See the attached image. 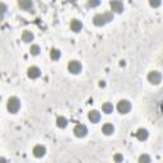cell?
I'll return each mask as SVG.
<instances>
[{"label":"cell","mask_w":163,"mask_h":163,"mask_svg":"<svg viewBox=\"0 0 163 163\" xmlns=\"http://www.w3.org/2000/svg\"><path fill=\"white\" fill-rule=\"evenodd\" d=\"M112 19H114V13L112 12H105V13H102V14L94 16L93 24L97 26V27H101V26H105L108 22H111Z\"/></svg>","instance_id":"6da1fadb"},{"label":"cell","mask_w":163,"mask_h":163,"mask_svg":"<svg viewBox=\"0 0 163 163\" xmlns=\"http://www.w3.org/2000/svg\"><path fill=\"white\" fill-rule=\"evenodd\" d=\"M7 108L10 114H17L21 108V101L17 97H10L7 103Z\"/></svg>","instance_id":"7a4b0ae2"},{"label":"cell","mask_w":163,"mask_h":163,"mask_svg":"<svg viewBox=\"0 0 163 163\" xmlns=\"http://www.w3.org/2000/svg\"><path fill=\"white\" fill-rule=\"evenodd\" d=\"M161 80H162V75H161V73H159V72L153 70V72H151V73L148 74V82H149L151 84L157 86V84H159V83H161Z\"/></svg>","instance_id":"3957f363"},{"label":"cell","mask_w":163,"mask_h":163,"mask_svg":"<svg viewBox=\"0 0 163 163\" xmlns=\"http://www.w3.org/2000/svg\"><path fill=\"white\" fill-rule=\"evenodd\" d=\"M130 110H131V105H130L129 101L121 100V101L117 103V111H119L120 114H128Z\"/></svg>","instance_id":"277c9868"},{"label":"cell","mask_w":163,"mask_h":163,"mask_svg":"<svg viewBox=\"0 0 163 163\" xmlns=\"http://www.w3.org/2000/svg\"><path fill=\"white\" fill-rule=\"evenodd\" d=\"M68 69H69V72L72 74H79L82 72V64L77 60H72L69 63V65H68Z\"/></svg>","instance_id":"5b68a950"},{"label":"cell","mask_w":163,"mask_h":163,"mask_svg":"<svg viewBox=\"0 0 163 163\" xmlns=\"http://www.w3.org/2000/svg\"><path fill=\"white\" fill-rule=\"evenodd\" d=\"M87 133H88V129H87V126L83 125V124H78V125L74 128V134H75V137H78V138L86 137Z\"/></svg>","instance_id":"8992f818"},{"label":"cell","mask_w":163,"mask_h":163,"mask_svg":"<svg viewBox=\"0 0 163 163\" xmlns=\"http://www.w3.org/2000/svg\"><path fill=\"white\" fill-rule=\"evenodd\" d=\"M110 5H111L112 12L121 13L122 10H124V4H122V2H120V0H111Z\"/></svg>","instance_id":"52a82bcc"},{"label":"cell","mask_w":163,"mask_h":163,"mask_svg":"<svg viewBox=\"0 0 163 163\" xmlns=\"http://www.w3.org/2000/svg\"><path fill=\"white\" fill-rule=\"evenodd\" d=\"M27 74L31 79H37L40 75H41V70L38 69L37 66H31L28 70H27Z\"/></svg>","instance_id":"ba28073f"},{"label":"cell","mask_w":163,"mask_h":163,"mask_svg":"<svg viewBox=\"0 0 163 163\" xmlns=\"http://www.w3.org/2000/svg\"><path fill=\"white\" fill-rule=\"evenodd\" d=\"M45 153H46V148H45L44 145H36V147L33 148V154H35V157H37V158L44 157Z\"/></svg>","instance_id":"9c48e42d"},{"label":"cell","mask_w":163,"mask_h":163,"mask_svg":"<svg viewBox=\"0 0 163 163\" xmlns=\"http://www.w3.org/2000/svg\"><path fill=\"white\" fill-rule=\"evenodd\" d=\"M88 119L93 122V124H96V122H98L100 121V119H101V115H100V112L98 111H96V110H93V111H91L89 114H88Z\"/></svg>","instance_id":"30bf717a"},{"label":"cell","mask_w":163,"mask_h":163,"mask_svg":"<svg viewBox=\"0 0 163 163\" xmlns=\"http://www.w3.org/2000/svg\"><path fill=\"white\" fill-rule=\"evenodd\" d=\"M18 5L23 10H28L32 8V0H18Z\"/></svg>","instance_id":"8fae6325"},{"label":"cell","mask_w":163,"mask_h":163,"mask_svg":"<svg viewBox=\"0 0 163 163\" xmlns=\"http://www.w3.org/2000/svg\"><path fill=\"white\" fill-rule=\"evenodd\" d=\"M82 27H83V24H82V22L78 21V19H73L72 23H70V28L74 32H79L82 30Z\"/></svg>","instance_id":"7c38bea8"},{"label":"cell","mask_w":163,"mask_h":163,"mask_svg":"<svg viewBox=\"0 0 163 163\" xmlns=\"http://www.w3.org/2000/svg\"><path fill=\"white\" fill-rule=\"evenodd\" d=\"M114 131H115V128H114V125H111V124H105V125L102 126V133H103L105 135H112Z\"/></svg>","instance_id":"4fadbf2b"},{"label":"cell","mask_w":163,"mask_h":163,"mask_svg":"<svg viewBox=\"0 0 163 163\" xmlns=\"http://www.w3.org/2000/svg\"><path fill=\"white\" fill-rule=\"evenodd\" d=\"M137 138H138L140 142L147 140V138H148V130H147V129H139L138 133H137Z\"/></svg>","instance_id":"5bb4252c"},{"label":"cell","mask_w":163,"mask_h":163,"mask_svg":"<svg viewBox=\"0 0 163 163\" xmlns=\"http://www.w3.org/2000/svg\"><path fill=\"white\" fill-rule=\"evenodd\" d=\"M22 40L24 42H31V41H33V33L31 31H24L22 33Z\"/></svg>","instance_id":"9a60e30c"},{"label":"cell","mask_w":163,"mask_h":163,"mask_svg":"<svg viewBox=\"0 0 163 163\" xmlns=\"http://www.w3.org/2000/svg\"><path fill=\"white\" fill-rule=\"evenodd\" d=\"M60 56H61V52L58 50V49H52L51 51H50V58H51V60H59L60 59Z\"/></svg>","instance_id":"2e32d148"},{"label":"cell","mask_w":163,"mask_h":163,"mask_svg":"<svg viewBox=\"0 0 163 163\" xmlns=\"http://www.w3.org/2000/svg\"><path fill=\"white\" fill-rule=\"evenodd\" d=\"M102 111H103L105 114H111V112L114 111V106H112V103H110V102L103 103V105H102Z\"/></svg>","instance_id":"e0dca14e"},{"label":"cell","mask_w":163,"mask_h":163,"mask_svg":"<svg viewBox=\"0 0 163 163\" xmlns=\"http://www.w3.org/2000/svg\"><path fill=\"white\" fill-rule=\"evenodd\" d=\"M56 125H58L59 128L64 129V128H66V125H68V120H66L65 117H58V120H56Z\"/></svg>","instance_id":"ac0fdd59"},{"label":"cell","mask_w":163,"mask_h":163,"mask_svg":"<svg viewBox=\"0 0 163 163\" xmlns=\"http://www.w3.org/2000/svg\"><path fill=\"white\" fill-rule=\"evenodd\" d=\"M40 51H41V50H40V46H38V45H32L31 49H30V52L32 54V55H35V56L38 55Z\"/></svg>","instance_id":"d6986e66"},{"label":"cell","mask_w":163,"mask_h":163,"mask_svg":"<svg viewBox=\"0 0 163 163\" xmlns=\"http://www.w3.org/2000/svg\"><path fill=\"white\" fill-rule=\"evenodd\" d=\"M151 162V157L147 156V154H143L139 157V163H149Z\"/></svg>","instance_id":"ffe728a7"},{"label":"cell","mask_w":163,"mask_h":163,"mask_svg":"<svg viewBox=\"0 0 163 163\" xmlns=\"http://www.w3.org/2000/svg\"><path fill=\"white\" fill-rule=\"evenodd\" d=\"M100 0H88V7H91V8H96V7H98L100 5Z\"/></svg>","instance_id":"44dd1931"},{"label":"cell","mask_w":163,"mask_h":163,"mask_svg":"<svg viewBox=\"0 0 163 163\" xmlns=\"http://www.w3.org/2000/svg\"><path fill=\"white\" fill-rule=\"evenodd\" d=\"M149 4H151V7H153V8H158L162 4V0H149Z\"/></svg>","instance_id":"7402d4cb"},{"label":"cell","mask_w":163,"mask_h":163,"mask_svg":"<svg viewBox=\"0 0 163 163\" xmlns=\"http://www.w3.org/2000/svg\"><path fill=\"white\" fill-rule=\"evenodd\" d=\"M114 159H115V162H122V161H124V157H122L121 154H116Z\"/></svg>","instance_id":"603a6c76"},{"label":"cell","mask_w":163,"mask_h":163,"mask_svg":"<svg viewBox=\"0 0 163 163\" xmlns=\"http://www.w3.org/2000/svg\"><path fill=\"white\" fill-rule=\"evenodd\" d=\"M2 8H3V13H5V10H7V7H5V4H2Z\"/></svg>","instance_id":"cb8c5ba5"},{"label":"cell","mask_w":163,"mask_h":163,"mask_svg":"<svg viewBox=\"0 0 163 163\" xmlns=\"http://www.w3.org/2000/svg\"><path fill=\"white\" fill-rule=\"evenodd\" d=\"M68 2H70V3H75L77 0H68Z\"/></svg>","instance_id":"d4e9b609"}]
</instances>
